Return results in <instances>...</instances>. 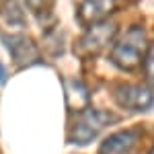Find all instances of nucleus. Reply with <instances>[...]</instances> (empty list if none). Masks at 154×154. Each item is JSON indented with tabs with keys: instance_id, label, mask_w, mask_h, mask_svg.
Returning a JSON list of instances; mask_svg holds the SVG:
<instances>
[{
	"instance_id": "nucleus-6",
	"label": "nucleus",
	"mask_w": 154,
	"mask_h": 154,
	"mask_svg": "<svg viewBox=\"0 0 154 154\" xmlns=\"http://www.w3.org/2000/svg\"><path fill=\"white\" fill-rule=\"evenodd\" d=\"M119 2L117 0H82L78 4V23L84 27H93L97 23H103L107 21L113 12L117 11Z\"/></svg>"
},
{
	"instance_id": "nucleus-7",
	"label": "nucleus",
	"mask_w": 154,
	"mask_h": 154,
	"mask_svg": "<svg viewBox=\"0 0 154 154\" xmlns=\"http://www.w3.org/2000/svg\"><path fill=\"white\" fill-rule=\"evenodd\" d=\"M64 97H66V109L68 113H72V117L91 109V91L78 78H64Z\"/></svg>"
},
{
	"instance_id": "nucleus-1",
	"label": "nucleus",
	"mask_w": 154,
	"mask_h": 154,
	"mask_svg": "<svg viewBox=\"0 0 154 154\" xmlns=\"http://www.w3.org/2000/svg\"><path fill=\"white\" fill-rule=\"evenodd\" d=\"M148 35L142 25H131L125 33L113 41L109 49V60L111 64L123 72H134L142 68L146 51H148Z\"/></svg>"
},
{
	"instance_id": "nucleus-13",
	"label": "nucleus",
	"mask_w": 154,
	"mask_h": 154,
	"mask_svg": "<svg viewBox=\"0 0 154 154\" xmlns=\"http://www.w3.org/2000/svg\"><path fill=\"white\" fill-rule=\"evenodd\" d=\"M150 154H154V146H152V150H150Z\"/></svg>"
},
{
	"instance_id": "nucleus-3",
	"label": "nucleus",
	"mask_w": 154,
	"mask_h": 154,
	"mask_svg": "<svg viewBox=\"0 0 154 154\" xmlns=\"http://www.w3.org/2000/svg\"><path fill=\"white\" fill-rule=\"evenodd\" d=\"M117 39V25L113 21H103L93 27H86L84 35L78 41V51L86 58H95L105 49H111L113 41Z\"/></svg>"
},
{
	"instance_id": "nucleus-8",
	"label": "nucleus",
	"mask_w": 154,
	"mask_h": 154,
	"mask_svg": "<svg viewBox=\"0 0 154 154\" xmlns=\"http://www.w3.org/2000/svg\"><path fill=\"white\" fill-rule=\"evenodd\" d=\"M138 142H140V134L136 130L117 131V134H111L103 140L99 154H128L136 148Z\"/></svg>"
},
{
	"instance_id": "nucleus-2",
	"label": "nucleus",
	"mask_w": 154,
	"mask_h": 154,
	"mask_svg": "<svg viewBox=\"0 0 154 154\" xmlns=\"http://www.w3.org/2000/svg\"><path fill=\"white\" fill-rule=\"evenodd\" d=\"M119 117H115L109 111H101V109H86L80 115H74V121L70 125V136L68 142L76 144V146H84L91 144L103 130L115 125Z\"/></svg>"
},
{
	"instance_id": "nucleus-10",
	"label": "nucleus",
	"mask_w": 154,
	"mask_h": 154,
	"mask_svg": "<svg viewBox=\"0 0 154 154\" xmlns=\"http://www.w3.org/2000/svg\"><path fill=\"white\" fill-rule=\"evenodd\" d=\"M142 70H144V76L150 86H154V41L148 45V51H146V58H144V64H142Z\"/></svg>"
},
{
	"instance_id": "nucleus-9",
	"label": "nucleus",
	"mask_w": 154,
	"mask_h": 154,
	"mask_svg": "<svg viewBox=\"0 0 154 154\" xmlns=\"http://www.w3.org/2000/svg\"><path fill=\"white\" fill-rule=\"evenodd\" d=\"M4 19L12 25H25V17H23V11L19 6L17 0H6V11H4Z\"/></svg>"
},
{
	"instance_id": "nucleus-11",
	"label": "nucleus",
	"mask_w": 154,
	"mask_h": 154,
	"mask_svg": "<svg viewBox=\"0 0 154 154\" xmlns=\"http://www.w3.org/2000/svg\"><path fill=\"white\" fill-rule=\"evenodd\" d=\"M25 2H27V6H29L33 12H37V14H43V12H45L49 6H51V2H54V0H25Z\"/></svg>"
},
{
	"instance_id": "nucleus-4",
	"label": "nucleus",
	"mask_w": 154,
	"mask_h": 154,
	"mask_svg": "<svg viewBox=\"0 0 154 154\" xmlns=\"http://www.w3.org/2000/svg\"><path fill=\"white\" fill-rule=\"evenodd\" d=\"M113 99L123 111L140 113L148 111L154 105V91L150 88V84L121 82L113 86Z\"/></svg>"
},
{
	"instance_id": "nucleus-14",
	"label": "nucleus",
	"mask_w": 154,
	"mask_h": 154,
	"mask_svg": "<svg viewBox=\"0 0 154 154\" xmlns=\"http://www.w3.org/2000/svg\"><path fill=\"white\" fill-rule=\"evenodd\" d=\"M0 2H4V0H0Z\"/></svg>"
},
{
	"instance_id": "nucleus-5",
	"label": "nucleus",
	"mask_w": 154,
	"mask_h": 154,
	"mask_svg": "<svg viewBox=\"0 0 154 154\" xmlns=\"http://www.w3.org/2000/svg\"><path fill=\"white\" fill-rule=\"evenodd\" d=\"M0 41L6 45L12 62L19 68H29V66H35V64L41 62L39 45L29 35H25V33H12V35L0 33Z\"/></svg>"
},
{
	"instance_id": "nucleus-12",
	"label": "nucleus",
	"mask_w": 154,
	"mask_h": 154,
	"mask_svg": "<svg viewBox=\"0 0 154 154\" xmlns=\"http://www.w3.org/2000/svg\"><path fill=\"white\" fill-rule=\"evenodd\" d=\"M6 76H8V74H6V70H4V66L0 64V84L6 82Z\"/></svg>"
}]
</instances>
